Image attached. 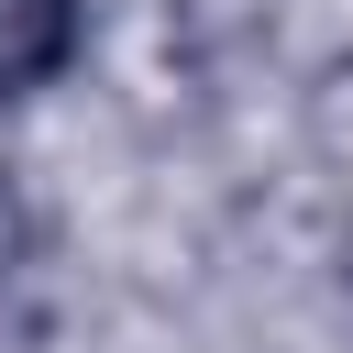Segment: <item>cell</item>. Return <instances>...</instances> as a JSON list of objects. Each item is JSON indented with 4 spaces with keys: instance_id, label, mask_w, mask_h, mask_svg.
<instances>
[{
    "instance_id": "obj_1",
    "label": "cell",
    "mask_w": 353,
    "mask_h": 353,
    "mask_svg": "<svg viewBox=\"0 0 353 353\" xmlns=\"http://www.w3.org/2000/svg\"><path fill=\"white\" fill-rule=\"evenodd\" d=\"M77 44V0H0V88L55 77Z\"/></svg>"
}]
</instances>
